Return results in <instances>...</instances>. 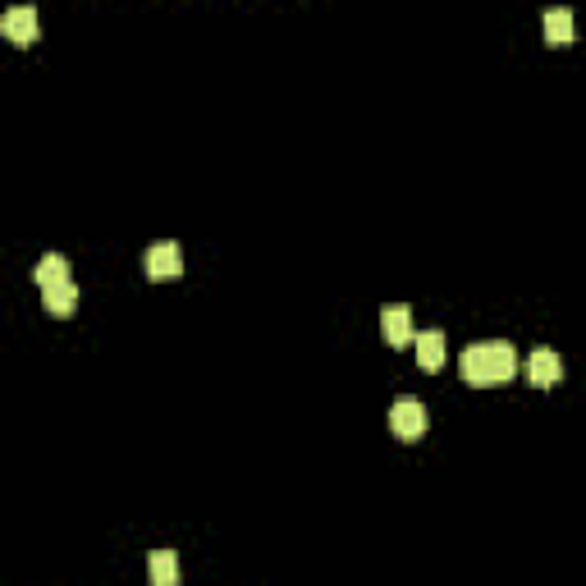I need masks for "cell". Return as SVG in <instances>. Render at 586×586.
Returning <instances> with one entry per match:
<instances>
[{"label":"cell","instance_id":"4","mask_svg":"<svg viewBox=\"0 0 586 586\" xmlns=\"http://www.w3.org/2000/svg\"><path fill=\"white\" fill-rule=\"evenodd\" d=\"M0 33L10 37L14 46L37 42V33H42V23H37V10H33V5H14V10H5V19H0Z\"/></svg>","mask_w":586,"mask_h":586},{"label":"cell","instance_id":"8","mask_svg":"<svg viewBox=\"0 0 586 586\" xmlns=\"http://www.w3.org/2000/svg\"><path fill=\"white\" fill-rule=\"evenodd\" d=\"M33 280H37V289H55V284H69L74 275H69V261L60 257V252H46L33 266Z\"/></svg>","mask_w":586,"mask_h":586},{"label":"cell","instance_id":"11","mask_svg":"<svg viewBox=\"0 0 586 586\" xmlns=\"http://www.w3.org/2000/svg\"><path fill=\"white\" fill-rule=\"evenodd\" d=\"M147 573H152V586L179 582V559H174V550H156L152 559H147Z\"/></svg>","mask_w":586,"mask_h":586},{"label":"cell","instance_id":"7","mask_svg":"<svg viewBox=\"0 0 586 586\" xmlns=\"http://www.w3.org/2000/svg\"><path fill=\"white\" fill-rule=\"evenodd\" d=\"M413 344H417V367H422V371H440V367H445L449 348H445V335H440V330H422Z\"/></svg>","mask_w":586,"mask_h":586},{"label":"cell","instance_id":"10","mask_svg":"<svg viewBox=\"0 0 586 586\" xmlns=\"http://www.w3.org/2000/svg\"><path fill=\"white\" fill-rule=\"evenodd\" d=\"M42 303H46V312L69 316L78 307V284L69 280V284H55V289H42Z\"/></svg>","mask_w":586,"mask_h":586},{"label":"cell","instance_id":"6","mask_svg":"<svg viewBox=\"0 0 586 586\" xmlns=\"http://www.w3.org/2000/svg\"><path fill=\"white\" fill-rule=\"evenodd\" d=\"M564 376V362H559V353H554V348H536L532 358H527V380H532V385H554V380Z\"/></svg>","mask_w":586,"mask_h":586},{"label":"cell","instance_id":"3","mask_svg":"<svg viewBox=\"0 0 586 586\" xmlns=\"http://www.w3.org/2000/svg\"><path fill=\"white\" fill-rule=\"evenodd\" d=\"M142 266H147V275H152V280H174V275H184V248H179V243H170V239H161V243H152V248H147Z\"/></svg>","mask_w":586,"mask_h":586},{"label":"cell","instance_id":"5","mask_svg":"<svg viewBox=\"0 0 586 586\" xmlns=\"http://www.w3.org/2000/svg\"><path fill=\"white\" fill-rule=\"evenodd\" d=\"M380 330H385V339H390L394 348L403 344H413V307H403V303H390L385 312H380Z\"/></svg>","mask_w":586,"mask_h":586},{"label":"cell","instance_id":"9","mask_svg":"<svg viewBox=\"0 0 586 586\" xmlns=\"http://www.w3.org/2000/svg\"><path fill=\"white\" fill-rule=\"evenodd\" d=\"M545 42L550 46H568L573 42V10H545Z\"/></svg>","mask_w":586,"mask_h":586},{"label":"cell","instance_id":"1","mask_svg":"<svg viewBox=\"0 0 586 586\" xmlns=\"http://www.w3.org/2000/svg\"><path fill=\"white\" fill-rule=\"evenodd\" d=\"M458 367H463L467 385H504V380H513V371H518V353H513V344H504V339H486V344L463 348Z\"/></svg>","mask_w":586,"mask_h":586},{"label":"cell","instance_id":"2","mask_svg":"<svg viewBox=\"0 0 586 586\" xmlns=\"http://www.w3.org/2000/svg\"><path fill=\"white\" fill-rule=\"evenodd\" d=\"M390 431L399 435V440H422V435H426V408H422V399H413V394L394 399V408H390Z\"/></svg>","mask_w":586,"mask_h":586}]
</instances>
